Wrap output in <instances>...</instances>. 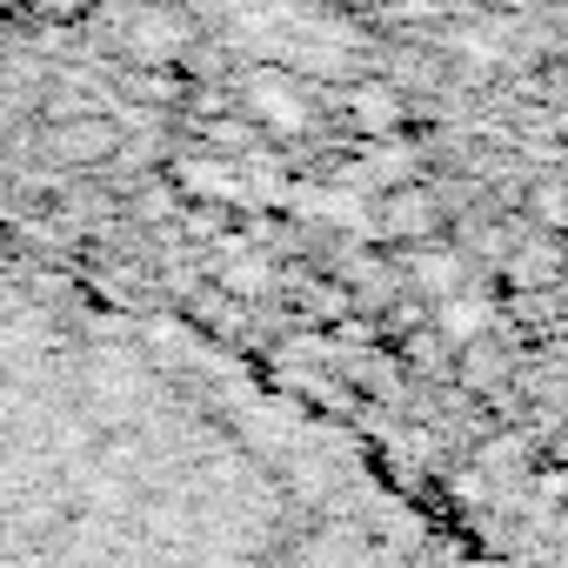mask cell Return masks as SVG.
<instances>
[{"instance_id":"ba28073f","label":"cell","mask_w":568,"mask_h":568,"mask_svg":"<svg viewBox=\"0 0 568 568\" xmlns=\"http://www.w3.org/2000/svg\"><path fill=\"white\" fill-rule=\"evenodd\" d=\"M221 281H227L234 295H261L267 281H274V261H267L261 247H247V254L234 247V254H227V267H221Z\"/></svg>"},{"instance_id":"8992f818","label":"cell","mask_w":568,"mask_h":568,"mask_svg":"<svg viewBox=\"0 0 568 568\" xmlns=\"http://www.w3.org/2000/svg\"><path fill=\"white\" fill-rule=\"evenodd\" d=\"M435 335L448 342V348H468V342H481L488 335V322H495V302L488 295H475V288H455V295H442L435 302Z\"/></svg>"},{"instance_id":"7a4b0ae2","label":"cell","mask_w":568,"mask_h":568,"mask_svg":"<svg viewBox=\"0 0 568 568\" xmlns=\"http://www.w3.org/2000/svg\"><path fill=\"white\" fill-rule=\"evenodd\" d=\"M114 148H121V128H114L108 114H68V121H54V128H48V154H54V161H68V168L114 161Z\"/></svg>"},{"instance_id":"5b68a950","label":"cell","mask_w":568,"mask_h":568,"mask_svg":"<svg viewBox=\"0 0 568 568\" xmlns=\"http://www.w3.org/2000/svg\"><path fill=\"white\" fill-rule=\"evenodd\" d=\"M408 281H415L428 302H442V295L468 288V261H462L455 247H442V241H415V247H408Z\"/></svg>"},{"instance_id":"3957f363","label":"cell","mask_w":568,"mask_h":568,"mask_svg":"<svg viewBox=\"0 0 568 568\" xmlns=\"http://www.w3.org/2000/svg\"><path fill=\"white\" fill-rule=\"evenodd\" d=\"M342 101H348V128L368 134V141H395L402 121H408V101H402L395 81H355Z\"/></svg>"},{"instance_id":"9c48e42d","label":"cell","mask_w":568,"mask_h":568,"mask_svg":"<svg viewBox=\"0 0 568 568\" xmlns=\"http://www.w3.org/2000/svg\"><path fill=\"white\" fill-rule=\"evenodd\" d=\"M535 214H541V227H561V187L555 181L535 187Z\"/></svg>"},{"instance_id":"30bf717a","label":"cell","mask_w":568,"mask_h":568,"mask_svg":"<svg viewBox=\"0 0 568 568\" xmlns=\"http://www.w3.org/2000/svg\"><path fill=\"white\" fill-rule=\"evenodd\" d=\"M28 8H34V14H48V21H74L88 0H28Z\"/></svg>"},{"instance_id":"52a82bcc","label":"cell","mask_w":568,"mask_h":568,"mask_svg":"<svg viewBox=\"0 0 568 568\" xmlns=\"http://www.w3.org/2000/svg\"><path fill=\"white\" fill-rule=\"evenodd\" d=\"M247 114H261L267 128H281V134H295V128H308V101L281 81V74H254L247 81Z\"/></svg>"},{"instance_id":"277c9868","label":"cell","mask_w":568,"mask_h":568,"mask_svg":"<svg viewBox=\"0 0 568 568\" xmlns=\"http://www.w3.org/2000/svg\"><path fill=\"white\" fill-rule=\"evenodd\" d=\"M388 241H435L442 234V207H435V194L428 187H388L382 194V221H375Z\"/></svg>"},{"instance_id":"6da1fadb","label":"cell","mask_w":568,"mask_h":568,"mask_svg":"<svg viewBox=\"0 0 568 568\" xmlns=\"http://www.w3.org/2000/svg\"><path fill=\"white\" fill-rule=\"evenodd\" d=\"M121 41H128L134 61H148V68H161V61H187V54H194V28H187V14L161 8V0H141V8L128 14V28H121Z\"/></svg>"}]
</instances>
